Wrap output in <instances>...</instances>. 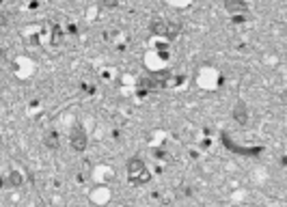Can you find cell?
<instances>
[{"label":"cell","instance_id":"cell-2","mask_svg":"<svg viewBox=\"0 0 287 207\" xmlns=\"http://www.w3.org/2000/svg\"><path fill=\"white\" fill-rule=\"evenodd\" d=\"M46 145H50V147H56V145H58V142H56V136H54V134L46 136Z\"/></svg>","mask_w":287,"mask_h":207},{"label":"cell","instance_id":"cell-3","mask_svg":"<svg viewBox=\"0 0 287 207\" xmlns=\"http://www.w3.org/2000/svg\"><path fill=\"white\" fill-rule=\"evenodd\" d=\"M227 9H235V4H227ZM238 9H246V4H238Z\"/></svg>","mask_w":287,"mask_h":207},{"label":"cell","instance_id":"cell-1","mask_svg":"<svg viewBox=\"0 0 287 207\" xmlns=\"http://www.w3.org/2000/svg\"><path fill=\"white\" fill-rule=\"evenodd\" d=\"M71 145H74V149H78V151H82V149L87 147V136H84V132H82L80 127H74V134H71Z\"/></svg>","mask_w":287,"mask_h":207}]
</instances>
